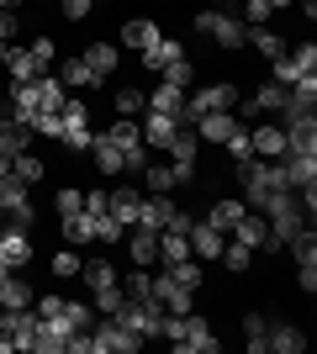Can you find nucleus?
<instances>
[{
	"label": "nucleus",
	"instance_id": "nucleus-16",
	"mask_svg": "<svg viewBox=\"0 0 317 354\" xmlns=\"http://www.w3.org/2000/svg\"><path fill=\"white\" fill-rule=\"evenodd\" d=\"M0 69H11V80L16 85H32V80H43V74H53V69H43V64L32 59V48H6V64H0Z\"/></svg>",
	"mask_w": 317,
	"mask_h": 354
},
{
	"label": "nucleus",
	"instance_id": "nucleus-52",
	"mask_svg": "<svg viewBox=\"0 0 317 354\" xmlns=\"http://www.w3.org/2000/svg\"><path fill=\"white\" fill-rule=\"evenodd\" d=\"M32 48V59L43 64V69H53V37H37V43H27Z\"/></svg>",
	"mask_w": 317,
	"mask_h": 354
},
{
	"label": "nucleus",
	"instance_id": "nucleus-23",
	"mask_svg": "<svg viewBox=\"0 0 317 354\" xmlns=\"http://www.w3.org/2000/svg\"><path fill=\"white\" fill-rule=\"evenodd\" d=\"M175 59H185V48L175 43V37H159L153 48H143V53H137V64H143L148 74H164V64H175Z\"/></svg>",
	"mask_w": 317,
	"mask_h": 354
},
{
	"label": "nucleus",
	"instance_id": "nucleus-24",
	"mask_svg": "<svg viewBox=\"0 0 317 354\" xmlns=\"http://www.w3.org/2000/svg\"><path fill=\"white\" fill-rule=\"evenodd\" d=\"M249 212V201H238V196H222V201H211L206 212H201V222H211V227H222V233H233V222Z\"/></svg>",
	"mask_w": 317,
	"mask_h": 354
},
{
	"label": "nucleus",
	"instance_id": "nucleus-42",
	"mask_svg": "<svg viewBox=\"0 0 317 354\" xmlns=\"http://www.w3.org/2000/svg\"><path fill=\"white\" fill-rule=\"evenodd\" d=\"M265 312H243V339H249V354H265Z\"/></svg>",
	"mask_w": 317,
	"mask_h": 354
},
{
	"label": "nucleus",
	"instance_id": "nucleus-14",
	"mask_svg": "<svg viewBox=\"0 0 317 354\" xmlns=\"http://www.w3.org/2000/svg\"><path fill=\"white\" fill-rule=\"evenodd\" d=\"M27 148H32V127L16 122L11 111H0V159H16V153H27Z\"/></svg>",
	"mask_w": 317,
	"mask_h": 354
},
{
	"label": "nucleus",
	"instance_id": "nucleus-20",
	"mask_svg": "<svg viewBox=\"0 0 317 354\" xmlns=\"http://www.w3.org/2000/svg\"><path fill=\"white\" fill-rule=\"evenodd\" d=\"M180 259H191V238L180 227H159V270L180 265Z\"/></svg>",
	"mask_w": 317,
	"mask_h": 354
},
{
	"label": "nucleus",
	"instance_id": "nucleus-41",
	"mask_svg": "<svg viewBox=\"0 0 317 354\" xmlns=\"http://www.w3.org/2000/svg\"><path fill=\"white\" fill-rule=\"evenodd\" d=\"M79 281L90 286V291H101V286H117V270L106 265V259H90V265H79Z\"/></svg>",
	"mask_w": 317,
	"mask_h": 354
},
{
	"label": "nucleus",
	"instance_id": "nucleus-51",
	"mask_svg": "<svg viewBox=\"0 0 317 354\" xmlns=\"http://www.w3.org/2000/svg\"><path fill=\"white\" fill-rule=\"evenodd\" d=\"M16 32H21V16H16V11H0V43H16Z\"/></svg>",
	"mask_w": 317,
	"mask_h": 354
},
{
	"label": "nucleus",
	"instance_id": "nucleus-3",
	"mask_svg": "<svg viewBox=\"0 0 317 354\" xmlns=\"http://www.w3.org/2000/svg\"><path fill=\"white\" fill-rule=\"evenodd\" d=\"M59 117H64V127H59V143L69 148V153H90V143H95V127H90V106L79 101V95H69Z\"/></svg>",
	"mask_w": 317,
	"mask_h": 354
},
{
	"label": "nucleus",
	"instance_id": "nucleus-18",
	"mask_svg": "<svg viewBox=\"0 0 317 354\" xmlns=\"http://www.w3.org/2000/svg\"><path fill=\"white\" fill-rule=\"evenodd\" d=\"M265 349H270V354H302L307 333L296 323H270V328H265Z\"/></svg>",
	"mask_w": 317,
	"mask_h": 354
},
{
	"label": "nucleus",
	"instance_id": "nucleus-8",
	"mask_svg": "<svg viewBox=\"0 0 317 354\" xmlns=\"http://www.w3.org/2000/svg\"><path fill=\"white\" fill-rule=\"evenodd\" d=\"M286 249L296 254V286H302V296H317V233H312V222L291 238Z\"/></svg>",
	"mask_w": 317,
	"mask_h": 354
},
{
	"label": "nucleus",
	"instance_id": "nucleus-1",
	"mask_svg": "<svg viewBox=\"0 0 317 354\" xmlns=\"http://www.w3.org/2000/svg\"><path fill=\"white\" fill-rule=\"evenodd\" d=\"M159 339L175 344V354H217V349H222V344L211 339V323L196 317V312H185V317L164 312V333H159Z\"/></svg>",
	"mask_w": 317,
	"mask_h": 354
},
{
	"label": "nucleus",
	"instance_id": "nucleus-29",
	"mask_svg": "<svg viewBox=\"0 0 317 354\" xmlns=\"http://www.w3.org/2000/svg\"><path fill=\"white\" fill-rule=\"evenodd\" d=\"M32 301H37V296H32V286L27 281H21V275H16V270H11V275H0V307H32Z\"/></svg>",
	"mask_w": 317,
	"mask_h": 354
},
{
	"label": "nucleus",
	"instance_id": "nucleus-25",
	"mask_svg": "<svg viewBox=\"0 0 317 354\" xmlns=\"http://www.w3.org/2000/svg\"><path fill=\"white\" fill-rule=\"evenodd\" d=\"M249 148H254V159H280L286 153V133L280 127H249Z\"/></svg>",
	"mask_w": 317,
	"mask_h": 354
},
{
	"label": "nucleus",
	"instance_id": "nucleus-7",
	"mask_svg": "<svg viewBox=\"0 0 317 354\" xmlns=\"http://www.w3.org/2000/svg\"><path fill=\"white\" fill-rule=\"evenodd\" d=\"M90 349L95 354H137L143 339H137L133 328H122L117 317H106V323H90Z\"/></svg>",
	"mask_w": 317,
	"mask_h": 354
},
{
	"label": "nucleus",
	"instance_id": "nucleus-36",
	"mask_svg": "<svg viewBox=\"0 0 317 354\" xmlns=\"http://www.w3.org/2000/svg\"><path fill=\"white\" fill-rule=\"evenodd\" d=\"M111 106H117V117H143V111H148V95L133 90V85H122L117 95H111Z\"/></svg>",
	"mask_w": 317,
	"mask_h": 354
},
{
	"label": "nucleus",
	"instance_id": "nucleus-49",
	"mask_svg": "<svg viewBox=\"0 0 317 354\" xmlns=\"http://www.w3.org/2000/svg\"><path fill=\"white\" fill-rule=\"evenodd\" d=\"M85 212H90V217L111 212V191H85Z\"/></svg>",
	"mask_w": 317,
	"mask_h": 354
},
{
	"label": "nucleus",
	"instance_id": "nucleus-15",
	"mask_svg": "<svg viewBox=\"0 0 317 354\" xmlns=\"http://www.w3.org/2000/svg\"><path fill=\"white\" fill-rule=\"evenodd\" d=\"M175 201H169V191L164 196H137V222H143V227H153V233H159V227H169V222H175Z\"/></svg>",
	"mask_w": 317,
	"mask_h": 354
},
{
	"label": "nucleus",
	"instance_id": "nucleus-43",
	"mask_svg": "<svg viewBox=\"0 0 317 354\" xmlns=\"http://www.w3.org/2000/svg\"><path fill=\"white\" fill-rule=\"evenodd\" d=\"M122 291H127V296H137V301H143V296H153V275H148V265H133V270H127Z\"/></svg>",
	"mask_w": 317,
	"mask_h": 354
},
{
	"label": "nucleus",
	"instance_id": "nucleus-37",
	"mask_svg": "<svg viewBox=\"0 0 317 354\" xmlns=\"http://www.w3.org/2000/svg\"><path fill=\"white\" fill-rule=\"evenodd\" d=\"M53 80H59L64 90H85V85H95V80H90V69H85V64H79V59H64Z\"/></svg>",
	"mask_w": 317,
	"mask_h": 354
},
{
	"label": "nucleus",
	"instance_id": "nucleus-5",
	"mask_svg": "<svg viewBox=\"0 0 317 354\" xmlns=\"http://www.w3.org/2000/svg\"><path fill=\"white\" fill-rule=\"evenodd\" d=\"M191 27H196L201 37H211L217 48H243V37H249V27H243L233 11H201Z\"/></svg>",
	"mask_w": 317,
	"mask_h": 354
},
{
	"label": "nucleus",
	"instance_id": "nucleus-50",
	"mask_svg": "<svg viewBox=\"0 0 317 354\" xmlns=\"http://www.w3.org/2000/svg\"><path fill=\"white\" fill-rule=\"evenodd\" d=\"M64 6V16H69V21H85V16L95 11V0H59Z\"/></svg>",
	"mask_w": 317,
	"mask_h": 354
},
{
	"label": "nucleus",
	"instance_id": "nucleus-22",
	"mask_svg": "<svg viewBox=\"0 0 317 354\" xmlns=\"http://www.w3.org/2000/svg\"><path fill=\"white\" fill-rule=\"evenodd\" d=\"M233 238H238V243H249V249L259 254V249H265V238H270V222H265L254 207H249L238 222H233Z\"/></svg>",
	"mask_w": 317,
	"mask_h": 354
},
{
	"label": "nucleus",
	"instance_id": "nucleus-40",
	"mask_svg": "<svg viewBox=\"0 0 317 354\" xmlns=\"http://www.w3.org/2000/svg\"><path fill=\"white\" fill-rule=\"evenodd\" d=\"M43 169H48V164L37 159L32 148H27V153H16V159H11V175H16V180H27V185H37V180H43Z\"/></svg>",
	"mask_w": 317,
	"mask_h": 354
},
{
	"label": "nucleus",
	"instance_id": "nucleus-31",
	"mask_svg": "<svg viewBox=\"0 0 317 354\" xmlns=\"http://www.w3.org/2000/svg\"><path fill=\"white\" fill-rule=\"evenodd\" d=\"M64 344H69V333H64L59 323L37 317V339H32V349H37V354H64Z\"/></svg>",
	"mask_w": 317,
	"mask_h": 354
},
{
	"label": "nucleus",
	"instance_id": "nucleus-48",
	"mask_svg": "<svg viewBox=\"0 0 317 354\" xmlns=\"http://www.w3.org/2000/svg\"><path fill=\"white\" fill-rule=\"evenodd\" d=\"M53 207H59V217H69V212H85V191H75V185H64Z\"/></svg>",
	"mask_w": 317,
	"mask_h": 354
},
{
	"label": "nucleus",
	"instance_id": "nucleus-39",
	"mask_svg": "<svg viewBox=\"0 0 317 354\" xmlns=\"http://www.w3.org/2000/svg\"><path fill=\"white\" fill-rule=\"evenodd\" d=\"M122 238H127V222H117L111 212H101V217H95V243H106V249H117Z\"/></svg>",
	"mask_w": 317,
	"mask_h": 354
},
{
	"label": "nucleus",
	"instance_id": "nucleus-30",
	"mask_svg": "<svg viewBox=\"0 0 317 354\" xmlns=\"http://www.w3.org/2000/svg\"><path fill=\"white\" fill-rule=\"evenodd\" d=\"M64 238H69V249L95 243V217H90V212H69V217H64Z\"/></svg>",
	"mask_w": 317,
	"mask_h": 354
},
{
	"label": "nucleus",
	"instance_id": "nucleus-35",
	"mask_svg": "<svg viewBox=\"0 0 317 354\" xmlns=\"http://www.w3.org/2000/svg\"><path fill=\"white\" fill-rule=\"evenodd\" d=\"M111 217L127 222V227L137 222V191H133V185H117V191H111Z\"/></svg>",
	"mask_w": 317,
	"mask_h": 354
},
{
	"label": "nucleus",
	"instance_id": "nucleus-21",
	"mask_svg": "<svg viewBox=\"0 0 317 354\" xmlns=\"http://www.w3.org/2000/svg\"><path fill=\"white\" fill-rule=\"evenodd\" d=\"M6 339H11V349H32V339H37V312L16 307L11 317H6Z\"/></svg>",
	"mask_w": 317,
	"mask_h": 354
},
{
	"label": "nucleus",
	"instance_id": "nucleus-11",
	"mask_svg": "<svg viewBox=\"0 0 317 354\" xmlns=\"http://www.w3.org/2000/svg\"><path fill=\"white\" fill-rule=\"evenodd\" d=\"M137 133H143V148H169V138L180 133V117H164V111H143V117H137Z\"/></svg>",
	"mask_w": 317,
	"mask_h": 354
},
{
	"label": "nucleus",
	"instance_id": "nucleus-10",
	"mask_svg": "<svg viewBox=\"0 0 317 354\" xmlns=\"http://www.w3.org/2000/svg\"><path fill=\"white\" fill-rule=\"evenodd\" d=\"M122 249H127V259H133V265H159V233H153V227H143V222H133V227H127Z\"/></svg>",
	"mask_w": 317,
	"mask_h": 354
},
{
	"label": "nucleus",
	"instance_id": "nucleus-45",
	"mask_svg": "<svg viewBox=\"0 0 317 354\" xmlns=\"http://www.w3.org/2000/svg\"><path fill=\"white\" fill-rule=\"evenodd\" d=\"M95 296V312H106V317H111V312L122 307V301H127V291H122V281L117 286H101V291H90Z\"/></svg>",
	"mask_w": 317,
	"mask_h": 354
},
{
	"label": "nucleus",
	"instance_id": "nucleus-32",
	"mask_svg": "<svg viewBox=\"0 0 317 354\" xmlns=\"http://www.w3.org/2000/svg\"><path fill=\"white\" fill-rule=\"evenodd\" d=\"M137 175H143V185H148V196H164V191H175V164H143V169H137Z\"/></svg>",
	"mask_w": 317,
	"mask_h": 354
},
{
	"label": "nucleus",
	"instance_id": "nucleus-38",
	"mask_svg": "<svg viewBox=\"0 0 317 354\" xmlns=\"http://www.w3.org/2000/svg\"><path fill=\"white\" fill-rule=\"evenodd\" d=\"M286 59H291V69H296V80H307V74H317V43L286 48Z\"/></svg>",
	"mask_w": 317,
	"mask_h": 354
},
{
	"label": "nucleus",
	"instance_id": "nucleus-33",
	"mask_svg": "<svg viewBox=\"0 0 317 354\" xmlns=\"http://www.w3.org/2000/svg\"><path fill=\"white\" fill-rule=\"evenodd\" d=\"M217 259H222V270H227V275H243V270L254 265V249H249V243H238V238H227Z\"/></svg>",
	"mask_w": 317,
	"mask_h": 354
},
{
	"label": "nucleus",
	"instance_id": "nucleus-9",
	"mask_svg": "<svg viewBox=\"0 0 317 354\" xmlns=\"http://www.w3.org/2000/svg\"><path fill=\"white\" fill-rule=\"evenodd\" d=\"M280 133H286V153H317V111L280 117Z\"/></svg>",
	"mask_w": 317,
	"mask_h": 354
},
{
	"label": "nucleus",
	"instance_id": "nucleus-53",
	"mask_svg": "<svg viewBox=\"0 0 317 354\" xmlns=\"http://www.w3.org/2000/svg\"><path fill=\"white\" fill-rule=\"evenodd\" d=\"M16 6H21V0H0V11H16Z\"/></svg>",
	"mask_w": 317,
	"mask_h": 354
},
{
	"label": "nucleus",
	"instance_id": "nucleus-34",
	"mask_svg": "<svg viewBox=\"0 0 317 354\" xmlns=\"http://www.w3.org/2000/svg\"><path fill=\"white\" fill-rule=\"evenodd\" d=\"M169 275H175V286H180V291H191V296L206 286V270H201V259H180V265H169Z\"/></svg>",
	"mask_w": 317,
	"mask_h": 354
},
{
	"label": "nucleus",
	"instance_id": "nucleus-46",
	"mask_svg": "<svg viewBox=\"0 0 317 354\" xmlns=\"http://www.w3.org/2000/svg\"><path fill=\"white\" fill-rule=\"evenodd\" d=\"M79 265H85V259H79V254H69V249H64V254H53V275H59V281H75V275H79Z\"/></svg>",
	"mask_w": 317,
	"mask_h": 354
},
{
	"label": "nucleus",
	"instance_id": "nucleus-28",
	"mask_svg": "<svg viewBox=\"0 0 317 354\" xmlns=\"http://www.w3.org/2000/svg\"><path fill=\"white\" fill-rule=\"evenodd\" d=\"M243 43L254 48L259 59H280V53H286V37H280V32H270V27H249V37H243Z\"/></svg>",
	"mask_w": 317,
	"mask_h": 354
},
{
	"label": "nucleus",
	"instance_id": "nucleus-6",
	"mask_svg": "<svg viewBox=\"0 0 317 354\" xmlns=\"http://www.w3.org/2000/svg\"><path fill=\"white\" fill-rule=\"evenodd\" d=\"M0 212H6L16 227H27V233H32V217H37V212H32V185H27V180H16L11 169L0 175Z\"/></svg>",
	"mask_w": 317,
	"mask_h": 354
},
{
	"label": "nucleus",
	"instance_id": "nucleus-26",
	"mask_svg": "<svg viewBox=\"0 0 317 354\" xmlns=\"http://www.w3.org/2000/svg\"><path fill=\"white\" fill-rule=\"evenodd\" d=\"M90 153H95V164H101V175H127V153H122V148L111 143L106 133H95Z\"/></svg>",
	"mask_w": 317,
	"mask_h": 354
},
{
	"label": "nucleus",
	"instance_id": "nucleus-2",
	"mask_svg": "<svg viewBox=\"0 0 317 354\" xmlns=\"http://www.w3.org/2000/svg\"><path fill=\"white\" fill-rule=\"evenodd\" d=\"M111 317H117L122 328H133L137 339H159V333H164V307H159L153 296H143V301H137V296H127Z\"/></svg>",
	"mask_w": 317,
	"mask_h": 354
},
{
	"label": "nucleus",
	"instance_id": "nucleus-44",
	"mask_svg": "<svg viewBox=\"0 0 317 354\" xmlns=\"http://www.w3.org/2000/svg\"><path fill=\"white\" fill-rule=\"evenodd\" d=\"M164 85H180L185 95H191V80H196V69H191V59H175V64H164V74H159Z\"/></svg>",
	"mask_w": 317,
	"mask_h": 354
},
{
	"label": "nucleus",
	"instance_id": "nucleus-47",
	"mask_svg": "<svg viewBox=\"0 0 317 354\" xmlns=\"http://www.w3.org/2000/svg\"><path fill=\"white\" fill-rule=\"evenodd\" d=\"M227 159H233V164H243V159H254V148H249V127H243V133H233V138H227Z\"/></svg>",
	"mask_w": 317,
	"mask_h": 354
},
{
	"label": "nucleus",
	"instance_id": "nucleus-19",
	"mask_svg": "<svg viewBox=\"0 0 317 354\" xmlns=\"http://www.w3.org/2000/svg\"><path fill=\"white\" fill-rule=\"evenodd\" d=\"M159 37H164V32H159V21H153V16H133V21H122V43L133 48V53L153 48Z\"/></svg>",
	"mask_w": 317,
	"mask_h": 354
},
{
	"label": "nucleus",
	"instance_id": "nucleus-12",
	"mask_svg": "<svg viewBox=\"0 0 317 354\" xmlns=\"http://www.w3.org/2000/svg\"><path fill=\"white\" fill-rule=\"evenodd\" d=\"M233 133H243L238 111H206V117L196 122V138H201V143H217V148H222Z\"/></svg>",
	"mask_w": 317,
	"mask_h": 354
},
{
	"label": "nucleus",
	"instance_id": "nucleus-13",
	"mask_svg": "<svg viewBox=\"0 0 317 354\" xmlns=\"http://www.w3.org/2000/svg\"><path fill=\"white\" fill-rule=\"evenodd\" d=\"M79 64H85V69H90V80L101 85V80H111V74H117L122 53H117V43H90L85 53H79Z\"/></svg>",
	"mask_w": 317,
	"mask_h": 354
},
{
	"label": "nucleus",
	"instance_id": "nucleus-17",
	"mask_svg": "<svg viewBox=\"0 0 317 354\" xmlns=\"http://www.w3.org/2000/svg\"><path fill=\"white\" fill-rule=\"evenodd\" d=\"M185 238H191V259H217V254H222V243H227V238H222V227H211V222H191V233H185Z\"/></svg>",
	"mask_w": 317,
	"mask_h": 354
},
{
	"label": "nucleus",
	"instance_id": "nucleus-4",
	"mask_svg": "<svg viewBox=\"0 0 317 354\" xmlns=\"http://www.w3.org/2000/svg\"><path fill=\"white\" fill-rule=\"evenodd\" d=\"M238 106V85H227V80H217V85H201L196 95H185V111H180V122L185 127H196L206 111H233Z\"/></svg>",
	"mask_w": 317,
	"mask_h": 354
},
{
	"label": "nucleus",
	"instance_id": "nucleus-27",
	"mask_svg": "<svg viewBox=\"0 0 317 354\" xmlns=\"http://www.w3.org/2000/svg\"><path fill=\"white\" fill-rule=\"evenodd\" d=\"M148 111H164V117H180V111H185V90H180V85H164V80H159V85L148 90Z\"/></svg>",
	"mask_w": 317,
	"mask_h": 354
}]
</instances>
